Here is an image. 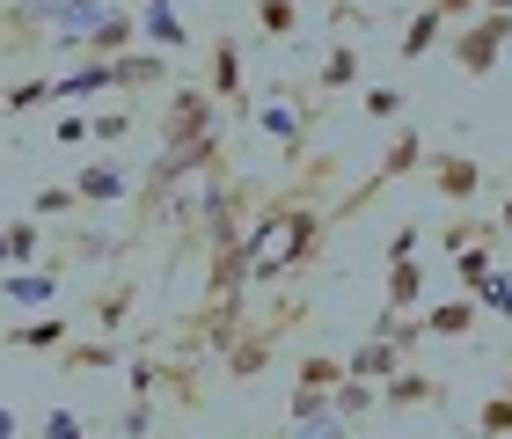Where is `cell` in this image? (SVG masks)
Here are the masks:
<instances>
[{
    "label": "cell",
    "instance_id": "cell-1",
    "mask_svg": "<svg viewBox=\"0 0 512 439\" xmlns=\"http://www.w3.org/2000/svg\"><path fill=\"white\" fill-rule=\"evenodd\" d=\"M330 205H315V198H271V205H256L249 213V235H242V264H249V286H286L300 279L315 257H322V242H330Z\"/></svg>",
    "mask_w": 512,
    "mask_h": 439
},
{
    "label": "cell",
    "instance_id": "cell-2",
    "mask_svg": "<svg viewBox=\"0 0 512 439\" xmlns=\"http://www.w3.org/2000/svg\"><path fill=\"white\" fill-rule=\"evenodd\" d=\"M447 52H454V66H461L469 81H491V66H505V52H512V15L483 8L476 22H454V30H447Z\"/></svg>",
    "mask_w": 512,
    "mask_h": 439
},
{
    "label": "cell",
    "instance_id": "cell-3",
    "mask_svg": "<svg viewBox=\"0 0 512 439\" xmlns=\"http://www.w3.org/2000/svg\"><path fill=\"white\" fill-rule=\"evenodd\" d=\"M417 169H425V132H417V125H395V140H388V154H381V169L366 176V183H352V191L330 205V220H352L359 205H374L388 183H403V176H417Z\"/></svg>",
    "mask_w": 512,
    "mask_h": 439
},
{
    "label": "cell",
    "instance_id": "cell-4",
    "mask_svg": "<svg viewBox=\"0 0 512 439\" xmlns=\"http://www.w3.org/2000/svg\"><path fill=\"white\" fill-rule=\"evenodd\" d=\"M205 140H220V103L205 96V81H183L161 110V147H205Z\"/></svg>",
    "mask_w": 512,
    "mask_h": 439
},
{
    "label": "cell",
    "instance_id": "cell-5",
    "mask_svg": "<svg viewBox=\"0 0 512 439\" xmlns=\"http://www.w3.org/2000/svg\"><path fill=\"white\" fill-rule=\"evenodd\" d=\"M337 381H344V359H337V352H308V359H300V374H293V403H286V418L300 425V418H315V410H330Z\"/></svg>",
    "mask_w": 512,
    "mask_h": 439
},
{
    "label": "cell",
    "instance_id": "cell-6",
    "mask_svg": "<svg viewBox=\"0 0 512 439\" xmlns=\"http://www.w3.org/2000/svg\"><path fill=\"white\" fill-rule=\"evenodd\" d=\"M293 322V308H278L271 322H242L235 337H227V374L235 381H249V374H264L271 366V352H278V330Z\"/></svg>",
    "mask_w": 512,
    "mask_h": 439
},
{
    "label": "cell",
    "instance_id": "cell-7",
    "mask_svg": "<svg viewBox=\"0 0 512 439\" xmlns=\"http://www.w3.org/2000/svg\"><path fill=\"white\" fill-rule=\"evenodd\" d=\"M205 96L220 110H242L249 118V81H242V44L235 37H213V52H205Z\"/></svg>",
    "mask_w": 512,
    "mask_h": 439
},
{
    "label": "cell",
    "instance_id": "cell-8",
    "mask_svg": "<svg viewBox=\"0 0 512 439\" xmlns=\"http://www.w3.org/2000/svg\"><path fill=\"white\" fill-rule=\"evenodd\" d=\"M315 110L322 103H249V125L286 147V161H300V154H308V118H315Z\"/></svg>",
    "mask_w": 512,
    "mask_h": 439
},
{
    "label": "cell",
    "instance_id": "cell-9",
    "mask_svg": "<svg viewBox=\"0 0 512 439\" xmlns=\"http://www.w3.org/2000/svg\"><path fill=\"white\" fill-rule=\"evenodd\" d=\"M447 396L454 388L439 374H425V366H403L395 381H381V410H395V418H403V410H447Z\"/></svg>",
    "mask_w": 512,
    "mask_h": 439
},
{
    "label": "cell",
    "instance_id": "cell-10",
    "mask_svg": "<svg viewBox=\"0 0 512 439\" xmlns=\"http://www.w3.org/2000/svg\"><path fill=\"white\" fill-rule=\"evenodd\" d=\"M403 366H410V352H403V344H395V337H366V344H352V352H344V374H352V381H395V374H403Z\"/></svg>",
    "mask_w": 512,
    "mask_h": 439
},
{
    "label": "cell",
    "instance_id": "cell-11",
    "mask_svg": "<svg viewBox=\"0 0 512 439\" xmlns=\"http://www.w3.org/2000/svg\"><path fill=\"white\" fill-rule=\"evenodd\" d=\"M425 176H432V198H447V205H469L476 191H483V161H469V154H432L425 161Z\"/></svg>",
    "mask_w": 512,
    "mask_h": 439
},
{
    "label": "cell",
    "instance_id": "cell-12",
    "mask_svg": "<svg viewBox=\"0 0 512 439\" xmlns=\"http://www.w3.org/2000/svg\"><path fill=\"white\" fill-rule=\"evenodd\" d=\"M66 337H74V322H66V315H30V322H15L0 344H8V352H22V359H59Z\"/></svg>",
    "mask_w": 512,
    "mask_h": 439
},
{
    "label": "cell",
    "instance_id": "cell-13",
    "mask_svg": "<svg viewBox=\"0 0 512 439\" xmlns=\"http://www.w3.org/2000/svg\"><path fill=\"white\" fill-rule=\"evenodd\" d=\"M132 15H139V37H147L154 52H169V59H176V52H191V22L176 15V0H139Z\"/></svg>",
    "mask_w": 512,
    "mask_h": 439
},
{
    "label": "cell",
    "instance_id": "cell-14",
    "mask_svg": "<svg viewBox=\"0 0 512 439\" xmlns=\"http://www.w3.org/2000/svg\"><path fill=\"white\" fill-rule=\"evenodd\" d=\"M74 198L81 205H125L132 198V169L125 161H81L74 169Z\"/></svg>",
    "mask_w": 512,
    "mask_h": 439
},
{
    "label": "cell",
    "instance_id": "cell-15",
    "mask_svg": "<svg viewBox=\"0 0 512 439\" xmlns=\"http://www.w3.org/2000/svg\"><path fill=\"white\" fill-rule=\"evenodd\" d=\"M425 279H432V271L425 264H417V257H403V264H388V286H381V322H395V315H417V308H425Z\"/></svg>",
    "mask_w": 512,
    "mask_h": 439
},
{
    "label": "cell",
    "instance_id": "cell-16",
    "mask_svg": "<svg viewBox=\"0 0 512 439\" xmlns=\"http://www.w3.org/2000/svg\"><path fill=\"white\" fill-rule=\"evenodd\" d=\"M0 300H8V308H52V300H59V264L0 271Z\"/></svg>",
    "mask_w": 512,
    "mask_h": 439
},
{
    "label": "cell",
    "instance_id": "cell-17",
    "mask_svg": "<svg viewBox=\"0 0 512 439\" xmlns=\"http://www.w3.org/2000/svg\"><path fill=\"white\" fill-rule=\"evenodd\" d=\"M359 74H366L359 44H330V52L315 59V81H308V96H315V103H322V96H344V88H359Z\"/></svg>",
    "mask_w": 512,
    "mask_h": 439
},
{
    "label": "cell",
    "instance_id": "cell-18",
    "mask_svg": "<svg viewBox=\"0 0 512 439\" xmlns=\"http://www.w3.org/2000/svg\"><path fill=\"white\" fill-rule=\"evenodd\" d=\"M447 30H454V22L439 15V8H417V15L403 22V44H395V59H403V66H425L439 44H447Z\"/></svg>",
    "mask_w": 512,
    "mask_h": 439
},
{
    "label": "cell",
    "instance_id": "cell-19",
    "mask_svg": "<svg viewBox=\"0 0 512 439\" xmlns=\"http://www.w3.org/2000/svg\"><path fill=\"white\" fill-rule=\"evenodd\" d=\"M110 366H132L125 337H96V344H66L59 352V374H110Z\"/></svg>",
    "mask_w": 512,
    "mask_h": 439
},
{
    "label": "cell",
    "instance_id": "cell-20",
    "mask_svg": "<svg viewBox=\"0 0 512 439\" xmlns=\"http://www.w3.org/2000/svg\"><path fill=\"white\" fill-rule=\"evenodd\" d=\"M417 315H425V337H469L476 322H483V308H476L469 293H454V300H425Z\"/></svg>",
    "mask_w": 512,
    "mask_h": 439
},
{
    "label": "cell",
    "instance_id": "cell-21",
    "mask_svg": "<svg viewBox=\"0 0 512 439\" xmlns=\"http://www.w3.org/2000/svg\"><path fill=\"white\" fill-rule=\"evenodd\" d=\"M37 249H44V227L37 220H8V227H0V257H8V271L37 264Z\"/></svg>",
    "mask_w": 512,
    "mask_h": 439
},
{
    "label": "cell",
    "instance_id": "cell-22",
    "mask_svg": "<svg viewBox=\"0 0 512 439\" xmlns=\"http://www.w3.org/2000/svg\"><path fill=\"white\" fill-rule=\"evenodd\" d=\"M37 103H52V74H37V81H8V88H0V118H30Z\"/></svg>",
    "mask_w": 512,
    "mask_h": 439
},
{
    "label": "cell",
    "instance_id": "cell-23",
    "mask_svg": "<svg viewBox=\"0 0 512 439\" xmlns=\"http://www.w3.org/2000/svg\"><path fill=\"white\" fill-rule=\"evenodd\" d=\"M374 403H381V388H374V381H352V374H344V381H337V396H330V410H337L344 425H359Z\"/></svg>",
    "mask_w": 512,
    "mask_h": 439
},
{
    "label": "cell",
    "instance_id": "cell-24",
    "mask_svg": "<svg viewBox=\"0 0 512 439\" xmlns=\"http://www.w3.org/2000/svg\"><path fill=\"white\" fill-rule=\"evenodd\" d=\"M403 88H388V81H374V88H366V96H359V110H366V125H403Z\"/></svg>",
    "mask_w": 512,
    "mask_h": 439
},
{
    "label": "cell",
    "instance_id": "cell-25",
    "mask_svg": "<svg viewBox=\"0 0 512 439\" xmlns=\"http://www.w3.org/2000/svg\"><path fill=\"white\" fill-rule=\"evenodd\" d=\"M491 271H498V249H491V242H476V249H461V257H454V279H461V293H476L483 279H491Z\"/></svg>",
    "mask_w": 512,
    "mask_h": 439
},
{
    "label": "cell",
    "instance_id": "cell-26",
    "mask_svg": "<svg viewBox=\"0 0 512 439\" xmlns=\"http://www.w3.org/2000/svg\"><path fill=\"white\" fill-rule=\"evenodd\" d=\"M249 8H256V30L264 37H300V8L293 0H249Z\"/></svg>",
    "mask_w": 512,
    "mask_h": 439
},
{
    "label": "cell",
    "instance_id": "cell-27",
    "mask_svg": "<svg viewBox=\"0 0 512 439\" xmlns=\"http://www.w3.org/2000/svg\"><path fill=\"white\" fill-rule=\"evenodd\" d=\"M66 213H81L74 183H44V191L30 198V220H66Z\"/></svg>",
    "mask_w": 512,
    "mask_h": 439
},
{
    "label": "cell",
    "instance_id": "cell-28",
    "mask_svg": "<svg viewBox=\"0 0 512 439\" xmlns=\"http://www.w3.org/2000/svg\"><path fill=\"white\" fill-rule=\"evenodd\" d=\"M469 300H476L483 315H498V322H512V271H491V279H483V286H476Z\"/></svg>",
    "mask_w": 512,
    "mask_h": 439
},
{
    "label": "cell",
    "instance_id": "cell-29",
    "mask_svg": "<svg viewBox=\"0 0 512 439\" xmlns=\"http://www.w3.org/2000/svg\"><path fill=\"white\" fill-rule=\"evenodd\" d=\"M476 432H483V439H512V388H505V396H483Z\"/></svg>",
    "mask_w": 512,
    "mask_h": 439
},
{
    "label": "cell",
    "instance_id": "cell-30",
    "mask_svg": "<svg viewBox=\"0 0 512 439\" xmlns=\"http://www.w3.org/2000/svg\"><path fill=\"white\" fill-rule=\"evenodd\" d=\"M439 242H447V257H461V249H476V242H491V249H498V227H491V220H454Z\"/></svg>",
    "mask_w": 512,
    "mask_h": 439
},
{
    "label": "cell",
    "instance_id": "cell-31",
    "mask_svg": "<svg viewBox=\"0 0 512 439\" xmlns=\"http://www.w3.org/2000/svg\"><path fill=\"white\" fill-rule=\"evenodd\" d=\"M286 439H352V425H344L337 410H315V418H300Z\"/></svg>",
    "mask_w": 512,
    "mask_h": 439
},
{
    "label": "cell",
    "instance_id": "cell-32",
    "mask_svg": "<svg viewBox=\"0 0 512 439\" xmlns=\"http://www.w3.org/2000/svg\"><path fill=\"white\" fill-rule=\"evenodd\" d=\"M125 308H132V279H118V286H110V293L96 300V322H103L110 337H118V322H125Z\"/></svg>",
    "mask_w": 512,
    "mask_h": 439
},
{
    "label": "cell",
    "instance_id": "cell-33",
    "mask_svg": "<svg viewBox=\"0 0 512 439\" xmlns=\"http://www.w3.org/2000/svg\"><path fill=\"white\" fill-rule=\"evenodd\" d=\"M37 439H88V425L74 418V410H44V418H37Z\"/></svg>",
    "mask_w": 512,
    "mask_h": 439
},
{
    "label": "cell",
    "instance_id": "cell-34",
    "mask_svg": "<svg viewBox=\"0 0 512 439\" xmlns=\"http://www.w3.org/2000/svg\"><path fill=\"white\" fill-rule=\"evenodd\" d=\"M417 249H425V220H403L388 235V264H403V257H417Z\"/></svg>",
    "mask_w": 512,
    "mask_h": 439
},
{
    "label": "cell",
    "instance_id": "cell-35",
    "mask_svg": "<svg viewBox=\"0 0 512 439\" xmlns=\"http://www.w3.org/2000/svg\"><path fill=\"white\" fill-rule=\"evenodd\" d=\"M52 140H59V147H81V140H96V132H88V110H66V118L52 125Z\"/></svg>",
    "mask_w": 512,
    "mask_h": 439
},
{
    "label": "cell",
    "instance_id": "cell-36",
    "mask_svg": "<svg viewBox=\"0 0 512 439\" xmlns=\"http://www.w3.org/2000/svg\"><path fill=\"white\" fill-rule=\"evenodd\" d=\"M88 132H96V140H125V132H132V110H103V118H88Z\"/></svg>",
    "mask_w": 512,
    "mask_h": 439
},
{
    "label": "cell",
    "instance_id": "cell-37",
    "mask_svg": "<svg viewBox=\"0 0 512 439\" xmlns=\"http://www.w3.org/2000/svg\"><path fill=\"white\" fill-rule=\"evenodd\" d=\"M118 425H125L132 439H147V432H154V410H147V396H132V403H125V418H118Z\"/></svg>",
    "mask_w": 512,
    "mask_h": 439
},
{
    "label": "cell",
    "instance_id": "cell-38",
    "mask_svg": "<svg viewBox=\"0 0 512 439\" xmlns=\"http://www.w3.org/2000/svg\"><path fill=\"white\" fill-rule=\"evenodd\" d=\"M425 8H439L447 22H476V15H483V0H425Z\"/></svg>",
    "mask_w": 512,
    "mask_h": 439
},
{
    "label": "cell",
    "instance_id": "cell-39",
    "mask_svg": "<svg viewBox=\"0 0 512 439\" xmlns=\"http://www.w3.org/2000/svg\"><path fill=\"white\" fill-rule=\"evenodd\" d=\"M491 227H498V235H512V183H505V198H498V220H491Z\"/></svg>",
    "mask_w": 512,
    "mask_h": 439
},
{
    "label": "cell",
    "instance_id": "cell-40",
    "mask_svg": "<svg viewBox=\"0 0 512 439\" xmlns=\"http://www.w3.org/2000/svg\"><path fill=\"white\" fill-rule=\"evenodd\" d=\"M0 439H22V418H15V410H0Z\"/></svg>",
    "mask_w": 512,
    "mask_h": 439
},
{
    "label": "cell",
    "instance_id": "cell-41",
    "mask_svg": "<svg viewBox=\"0 0 512 439\" xmlns=\"http://www.w3.org/2000/svg\"><path fill=\"white\" fill-rule=\"evenodd\" d=\"M483 8H498V15H512V0H483Z\"/></svg>",
    "mask_w": 512,
    "mask_h": 439
},
{
    "label": "cell",
    "instance_id": "cell-42",
    "mask_svg": "<svg viewBox=\"0 0 512 439\" xmlns=\"http://www.w3.org/2000/svg\"><path fill=\"white\" fill-rule=\"evenodd\" d=\"M293 8H300V0H293Z\"/></svg>",
    "mask_w": 512,
    "mask_h": 439
},
{
    "label": "cell",
    "instance_id": "cell-43",
    "mask_svg": "<svg viewBox=\"0 0 512 439\" xmlns=\"http://www.w3.org/2000/svg\"><path fill=\"white\" fill-rule=\"evenodd\" d=\"M88 439H96V432H88Z\"/></svg>",
    "mask_w": 512,
    "mask_h": 439
}]
</instances>
